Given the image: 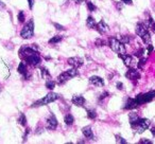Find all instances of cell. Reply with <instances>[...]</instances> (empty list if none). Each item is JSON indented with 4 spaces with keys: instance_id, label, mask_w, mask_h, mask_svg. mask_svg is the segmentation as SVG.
<instances>
[{
    "instance_id": "cell-1",
    "label": "cell",
    "mask_w": 155,
    "mask_h": 144,
    "mask_svg": "<svg viewBox=\"0 0 155 144\" xmlns=\"http://www.w3.org/2000/svg\"><path fill=\"white\" fill-rule=\"evenodd\" d=\"M155 99V90H150L148 92L139 93L134 98H129L124 103L123 109L124 110H133L137 107L141 106L142 104H147L152 102Z\"/></svg>"
},
{
    "instance_id": "cell-2",
    "label": "cell",
    "mask_w": 155,
    "mask_h": 144,
    "mask_svg": "<svg viewBox=\"0 0 155 144\" xmlns=\"http://www.w3.org/2000/svg\"><path fill=\"white\" fill-rule=\"evenodd\" d=\"M58 99H61V95L58 94V93H55V92H53V91H51V92H49L44 98H41V99L35 101L34 103H32V105H31L30 107L34 108V107H41V106H46V105H48V104L53 103V102L58 101Z\"/></svg>"
},
{
    "instance_id": "cell-3",
    "label": "cell",
    "mask_w": 155,
    "mask_h": 144,
    "mask_svg": "<svg viewBox=\"0 0 155 144\" xmlns=\"http://www.w3.org/2000/svg\"><path fill=\"white\" fill-rule=\"evenodd\" d=\"M108 46L114 52L118 54V56L127 54V49L123 43H121L117 37H110L108 38Z\"/></svg>"
},
{
    "instance_id": "cell-4",
    "label": "cell",
    "mask_w": 155,
    "mask_h": 144,
    "mask_svg": "<svg viewBox=\"0 0 155 144\" xmlns=\"http://www.w3.org/2000/svg\"><path fill=\"white\" fill-rule=\"evenodd\" d=\"M79 71H78L77 68H71V69H68V70L64 71L60 75L58 76V85H64L68 82L69 80L73 78H77L79 76Z\"/></svg>"
},
{
    "instance_id": "cell-5",
    "label": "cell",
    "mask_w": 155,
    "mask_h": 144,
    "mask_svg": "<svg viewBox=\"0 0 155 144\" xmlns=\"http://www.w3.org/2000/svg\"><path fill=\"white\" fill-rule=\"evenodd\" d=\"M33 36H34V20L31 18L20 31V37L24 39H30Z\"/></svg>"
},
{
    "instance_id": "cell-6",
    "label": "cell",
    "mask_w": 155,
    "mask_h": 144,
    "mask_svg": "<svg viewBox=\"0 0 155 144\" xmlns=\"http://www.w3.org/2000/svg\"><path fill=\"white\" fill-rule=\"evenodd\" d=\"M39 48L37 47V45L35 43H32V45H24L22 47H20L19 51H18V54H19L20 58L24 59L25 57L31 55V54L35 53V52H38Z\"/></svg>"
},
{
    "instance_id": "cell-7",
    "label": "cell",
    "mask_w": 155,
    "mask_h": 144,
    "mask_svg": "<svg viewBox=\"0 0 155 144\" xmlns=\"http://www.w3.org/2000/svg\"><path fill=\"white\" fill-rule=\"evenodd\" d=\"M22 60H25L26 64L29 65V66L38 67L41 62V55H39L38 52H35V53H33V54H31V55L25 57Z\"/></svg>"
},
{
    "instance_id": "cell-8",
    "label": "cell",
    "mask_w": 155,
    "mask_h": 144,
    "mask_svg": "<svg viewBox=\"0 0 155 144\" xmlns=\"http://www.w3.org/2000/svg\"><path fill=\"white\" fill-rule=\"evenodd\" d=\"M150 124H151V121L149 120V119L141 118L134 129H135L137 133H144L149 127H150Z\"/></svg>"
},
{
    "instance_id": "cell-9",
    "label": "cell",
    "mask_w": 155,
    "mask_h": 144,
    "mask_svg": "<svg viewBox=\"0 0 155 144\" xmlns=\"http://www.w3.org/2000/svg\"><path fill=\"white\" fill-rule=\"evenodd\" d=\"M58 121L56 119L55 114H50L49 117L47 118V120H46V128L48 130H55L58 128Z\"/></svg>"
},
{
    "instance_id": "cell-10",
    "label": "cell",
    "mask_w": 155,
    "mask_h": 144,
    "mask_svg": "<svg viewBox=\"0 0 155 144\" xmlns=\"http://www.w3.org/2000/svg\"><path fill=\"white\" fill-rule=\"evenodd\" d=\"M119 57L123 60L124 65L129 68H137L138 62L134 58V56L129 55V54H124V55H120Z\"/></svg>"
},
{
    "instance_id": "cell-11",
    "label": "cell",
    "mask_w": 155,
    "mask_h": 144,
    "mask_svg": "<svg viewBox=\"0 0 155 144\" xmlns=\"http://www.w3.org/2000/svg\"><path fill=\"white\" fill-rule=\"evenodd\" d=\"M125 78L131 81H138L140 78L139 71L136 68H129V70H127V73H125Z\"/></svg>"
},
{
    "instance_id": "cell-12",
    "label": "cell",
    "mask_w": 155,
    "mask_h": 144,
    "mask_svg": "<svg viewBox=\"0 0 155 144\" xmlns=\"http://www.w3.org/2000/svg\"><path fill=\"white\" fill-rule=\"evenodd\" d=\"M67 62H68L70 66H72L73 68L79 69L80 67H82L84 65V59L81 57H78V56H74V57H70L67 59Z\"/></svg>"
},
{
    "instance_id": "cell-13",
    "label": "cell",
    "mask_w": 155,
    "mask_h": 144,
    "mask_svg": "<svg viewBox=\"0 0 155 144\" xmlns=\"http://www.w3.org/2000/svg\"><path fill=\"white\" fill-rule=\"evenodd\" d=\"M17 71L18 73L21 74L22 76L25 78V80H29L31 78V74H28V70H27V64L25 60H22L17 67Z\"/></svg>"
},
{
    "instance_id": "cell-14",
    "label": "cell",
    "mask_w": 155,
    "mask_h": 144,
    "mask_svg": "<svg viewBox=\"0 0 155 144\" xmlns=\"http://www.w3.org/2000/svg\"><path fill=\"white\" fill-rule=\"evenodd\" d=\"M71 102H72L73 105L75 106H79V107H83L86 103V100L83 95L81 94H74L71 99Z\"/></svg>"
},
{
    "instance_id": "cell-15",
    "label": "cell",
    "mask_w": 155,
    "mask_h": 144,
    "mask_svg": "<svg viewBox=\"0 0 155 144\" xmlns=\"http://www.w3.org/2000/svg\"><path fill=\"white\" fill-rule=\"evenodd\" d=\"M140 117L138 116L136 112H134V111H132V112H130L129 114V123H130V125H131V127L132 128H135L136 127V125L138 124V122H139V120H140Z\"/></svg>"
},
{
    "instance_id": "cell-16",
    "label": "cell",
    "mask_w": 155,
    "mask_h": 144,
    "mask_svg": "<svg viewBox=\"0 0 155 144\" xmlns=\"http://www.w3.org/2000/svg\"><path fill=\"white\" fill-rule=\"evenodd\" d=\"M148 31H149V28L147 27V24H144V21L138 22V24H136L135 32H136V34H137L139 37H140V36H142V35H143L146 32H148Z\"/></svg>"
},
{
    "instance_id": "cell-17",
    "label": "cell",
    "mask_w": 155,
    "mask_h": 144,
    "mask_svg": "<svg viewBox=\"0 0 155 144\" xmlns=\"http://www.w3.org/2000/svg\"><path fill=\"white\" fill-rule=\"evenodd\" d=\"M108 29H110V27H108V24H106L105 21H104L103 19L100 20L99 22H97V27H96V30L98 31V32L100 33V34H105V33L108 32Z\"/></svg>"
},
{
    "instance_id": "cell-18",
    "label": "cell",
    "mask_w": 155,
    "mask_h": 144,
    "mask_svg": "<svg viewBox=\"0 0 155 144\" xmlns=\"http://www.w3.org/2000/svg\"><path fill=\"white\" fill-rule=\"evenodd\" d=\"M89 83H91L93 86L96 87H103L104 86V81L102 78L98 75H93L89 78Z\"/></svg>"
},
{
    "instance_id": "cell-19",
    "label": "cell",
    "mask_w": 155,
    "mask_h": 144,
    "mask_svg": "<svg viewBox=\"0 0 155 144\" xmlns=\"http://www.w3.org/2000/svg\"><path fill=\"white\" fill-rule=\"evenodd\" d=\"M82 133L83 136H84L85 140H94V131L93 129H91V126H85L82 128Z\"/></svg>"
},
{
    "instance_id": "cell-20",
    "label": "cell",
    "mask_w": 155,
    "mask_h": 144,
    "mask_svg": "<svg viewBox=\"0 0 155 144\" xmlns=\"http://www.w3.org/2000/svg\"><path fill=\"white\" fill-rule=\"evenodd\" d=\"M86 27L88 29H95V30H96V27H97V22H96L95 18H94L91 15L87 16V18H86Z\"/></svg>"
},
{
    "instance_id": "cell-21",
    "label": "cell",
    "mask_w": 155,
    "mask_h": 144,
    "mask_svg": "<svg viewBox=\"0 0 155 144\" xmlns=\"http://www.w3.org/2000/svg\"><path fill=\"white\" fill-rule=\"evenodd\" d=\"M64 122L67 126H72L74 124V118H73V116L71 114H67L64 117Z\"/></svg>"
},
{
    "instance_id": "cell-22",
    "label": "cell",
    "mask_w": 155,
    "mask_h": 144,
    "mask_svg": "<svg viewBox=\"0 0 155 144\" xmlns=\"http://www.w3.org/2000/svg\"><path fill=\"white\" fill-rule=\"evenodd\" d=\"M117 38H118L121 43H124V45L125 43H130L132 40H133V37H132L131 35H118Z\"/></svg>"
},
{
    "instance_id": "cell-23",
    "label": "cell",
    "mask_w": 155,
    "mask_h": 144,
    "mask_svg": "<svg viewBox=\"0 0 155 144\" xmlns=\"http://www.w3.org/2000/svg\"><path fill=\"white\" fill-rule=\"evenodd\" d=\"M97 111L95 109H93V108H88L86 110V117L89 120H95V119H97Z\"/></svg>"
},
{
    "instance_id": "cell-24",
    "label": "cell",
    "mask_w": 155,
    "mask_h": 144,
    "mask_svg": "<svg viewBox=\"0 0 155 144\" xmlns=\"http://www.w3.org/2000/svg\"><path fill=\"white\" fill-rule=\"evenodd\" d=\"M17 123L21 125V126H27V117L24 112H20L19 114V116L17 118Z\"/></svg>"
},
{
    "instance_id": "cell-25",
    "label": "cell",
    "mask_w": 155,
    "mask_h": 144,
    "mask_svg": "<svg viewBox=\"0 0 155 144\" xmlns=\"http://www.w3.org/2000/svg\"><path fill=\"white\" fill-rule=\"evenodd\" d=\"M55 85H56V82L52 80L51 78H49L48 80H46L45 86H46V88L49 89V90H53L54 87H55Z\"/></svg>"
},
{
    "instance_id": "cell-26",
    "label": "cell",
    "mask_w": 155,
    "mask_h": 144,
    "mask_svg": "<svg viewBox=\"0 0 155 144\" xmlns=\"http://www.w3.org/2000/svg\"><path fill=\"white\" fill-rule=\"evenodd\" d=\"M140 37H141L143 43H144V45H147V46L150 45L151 41H152V38H151V35H150V33H149V31H148V32H146L143 35H142V36H140Z\"/></svg>"
},
{
    "instance_id": "cell-27",
    "label": "cell",
    "mask_w": 155,
    "mask_h": 144,
    "mask_svg": "<svg viewBox=\"0 0 155 144\" xmlns=\"http://www.w3.org/2000/svg\"><path fill=\"white\" fill-rule=\"evenodd\" d=\"M62 40H63V36H62V35H55V36H53L52 38H50L48 43H49L50 45H56V43H61Z\"/></svg>"
},
{
    "instance_id": "cell-28",
    "label": "cell",
    "mask_w": 155,
    "mask_h": 144,
    "mask_svg": "<svg viewBox=\"0 0 155 144\" xmlns=\"http://www.w3.org/2000/svg\"><path fill=\"white\" fill-rule=\"evenodd\" d=\"M41 78H51V74H50L49 70H48V69L46 68V67H44V66L41 67Z\"/></svg>"
},
{
    "instance_id": "cell-29",
    "label": "cell",
    "mask_w": 155,
    "mask_h": 144,
    "mask_svg": "<svg viewBox=\"0 0 155 144\" xmlns=\"http://www.w3.org/2000/svg\"><path fill=\"white\" fill-rule=\"evenodd\" d=\"M144 54H146V49H144V48H139L137 51L134 52V56H135V57H138V58L144 56Z\"/></svg>"
},
{
    "instance_id": "cell-30",
    "label": "cell",
    "mask_w": 155,
    "mask_h": 144,
    "mask_svg": "<svg viewBox=\"0 0 155 144\" xmlns=\"http://www.w3.org/2000/svg\"><path fill=\"white\" fill-rule=\"evenodd\" d=\"M147 60H148V58H146L144 56H142V57L138 58L137 68H138V69H142V68H143V66L147 64Z\"/></svg>"
},
{
    "instance_id": "cell-31",
    "label": "cell",
    "mask_w": 155,
    "mask_h": 144,
    "mask_svg": "<svg viewBox=\"0 0 155 144\" xmlns=\"http://www.w3.org/2000/svg\"><path fill=\"white\" fill-rule=\"evenodd\" d=\"M17 19L19 21V24H24L25 20H26V16H25L24 11H19L17 14Z\"/></svg>"
},
{
    "instance_id": "cell-32",
    "label": "cell",
    "mask_w": 155,
    "mask_h": 144,
    "mask_svg": "<svg viewBox=\"0 0 155 144\" xmlns=\"http://www.w3.org/2000/svg\"><path fill=\"white\" fill-rule=\"evenodd\" d=\"M86 7H87V9H88L89 12H95L96 10H97V7L95 5V3H93L91 1H87Z\"/></svg>"
},
{
    "instance_id": "cell-33",
    "label": "cell",
    "mask_w": 155,
    "mask_h": 144,
    "mask_svg": "<svg viewBox=\"0 0 155 144\" xmlns=\"http://www.w3.org/2000/svg\"><path fill=\"white\" fill-rule=\"evenodd\" d=\"M115 138H116V142L120 144H127V141L125 139H123V137H121L120 135H115Z\"/></svg>"
},
{
    "instance_id": "cell-34",
    "label": "cell",
    "mask_w": 155,
    "mask_h": 144,
    "mask_svg": "<svg viewBox=\"0 0 155 144\" xmlns=\"http://www.w3.org/2000/svg\"><path fill=\"white\" fill-rule=\"evenodd\" d=\"M108 97H110V92H108V91H103V92H102L101 94L99 95V98H98V100H99V102H101L102 100H105L106 98H108Z\"/></svg>"
},
{
    "instance_id": "cell-35",
    "label": "cell",
    "mask_w": 155,
    "mask_h": 144,
    "mask_svg": "<svg viewBox=\"0 0 155 144\" xmlns=\"http://www.w3.org/2000/svg\"><path fill=\"white\" fill-rule=\"evenodd\" d=\"M95 43H96V46H97V47H104V45H105V41H104L102 38H98V39H96Z\"/></svg>"
},
{
    "instance_id": "cell-36",
    "label": "cell",
    "mask_w": 155,
    "mask_h": 144,
    "mask_svg": "<svg viewBox=\"0 0 155 144\" xmlns=\"http://www.w3.org/2000/svg\"><path fill=\"white\" fill-rule=\"evenodd\" d=\"M53 27L58 31H65V30H66L64 26H62V24H56V22H53Z\"/></svg>"
},
{
    "instance_id": "cell-37",
    "label": "cell",
    "mask_w": 155,
    "mask_h": 144,
    "mask_svg": "<svg viewBox=\"0 0 155 144\" xmlns=\"http://www.w3.org/2000/svg\"><path fill=\"white\" fill-rule=\"evenodd\" d=\"M114 5H115V7H116V9L118 10V11H121V10L123 9V5H124V3H123V2H117V1H114Z\"/></svg>"
},
{
    "instance_id": "cell-38",
    "label": "cell",
    "mask_w": 155,
    "mask_h": 144,
    "mask_svg": "<svg viewBox=\"0 0 155 144\" xmlns=\"http://www.w3.org/2000/svg\"><path fill=\"white\" fill-rule=\"evenodd\" d=\"M139 144H152L153 142L151 141V140H148V139H144V138H142V139L139 140V142H138Z\"/></svg>"
},
{
    "instance_id": "cell-39",
    "label": "cell",
    "mask_w": 155,
    "mask_h": 144,
    "mask_svg": "<svg viewBox=\"0 0 155 144\" xmlns=\"http://www.w3.org/2000/svg\"><path fill=\"white\" fill-rule=\"evenodd\" d=\"M123 83H121V82H117L116 83V88L117 89H119V90H123Z\"/></svg>"
},
{
    "instance_id": "cell-40",
    "label": "cell",
    "mask_w": 155,
    "mask_h": 144,
    "mask_svg": "<svg viewBox=\"0 0 155 144\" xmlns=\"http://www.w3.org/2000/svg\"><path fill=\"white\" fill-rule=\"evenodd\" d=\"M29 133H30V129H26V131H25V135H24V137H22V142H26V140H27V138H28V135H29Z\"/></svg>"
},
{
    "instance_id": "cell-41",
    "label": "cell",
    "mask_w": 155,
    "mask_h": 144,
    "mask_svg": "<svg viewBox=\"0 0 155 144\" xmlns=\"http://www.w3.org/2000/svg\"><path fill=\"white\" fill-rule=\"evenodd\" d=\"M120 1L127 5H133V1L132 0H120Z\"/></svg>"
},
{
    "instance_id": "cell-42",
    "label": "cell",
    "mask_w": 155,
    "mask_h": 144,
    "mask_svg": "<svg viewBox=\"0 0 155 144\" xmlns=\"http://www.w3.org/2000/svg\"><path fill=\"white\" fill-rule=\"evenodd\" d=\"M147 49H148V54H151V53H152L153 50H154V47H153V46L150 43V45L147 46Z\"/></svg>"
},
{
    "instance_id": "cell-43",
    "label": "cell",
    "mask_w": 155,
    "mask_h": 144,
    "mask_svg": "<svg viewBox=\"0 0 155 144\" xmlns=\"http://www.w3.org/2000/svg\"><path fill=\"white\" fill-rule=\"evenodd\" d=\"M28 3H29V9L32 10L33 5H34V0H28Z\"/></svg>"
},
{
    "instance_id": "cell-44",
    "label": "cell",
    "mask_w": 155,
    "mask_h": 144,
    "mask_svg": "<svg viewBox=\"0 0 155 144\" xmlns=\"http://www.w3.org/2000/svg\"><path fill=\"white\" fill-rule=\"evenodd\" d=\"M5 8H7V5H5V2H2L1 0H0V10H5Z\"/></svg>"
},
{
    "instance_id": "cell-45",
    "label": "cell",
    "mask_w": 155,
    "mask_h": 144,
    "mask_svg": "<svg viewBox=\"0 0 155 144\" xmlns=\"http://www.w3.org/2000/svg\"><path fill=\"white\" fill-rule=\"evenodd\" d=\"M150 131H151V133H152V135L155 137V126L151 127V128H150Z\"/></svg>"
},
{
    "instance_id": "cell-46",
    "label": "cell",
    "mask_w": 155,
    "mask_h": 144,
    "mask_svg": "<svg viewBox=\"0 0 155 144\" xmlns=\"http://www.w3.org/2000/svg\"><path fill=\"white\" fill-rule=\"evenodd\" d=\"M73 1H74V3H77V5H80V3L84 2L85 0H73Z\"/></svg>"
},
{
    "instance_id": "cell-47",
    "label": "cell",
    "mask_w": 155,
    "mask_h": 144,
    "mask_svg": "<svg viewBox=\"0 0 155 144\" xmlns=\"http://www.w3.org/2000/svg\"><path fill=\"white\" fill-rule=\"evenodd\" d=\"M0 92H1V88H0Z\"/></svg>"
}]
</instances>
